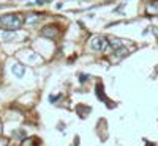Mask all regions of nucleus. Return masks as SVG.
I'll list each match as a JSON object with an SVG mask.
<instances>
[{"label":"nucleus","mask_w":158,"mask_h":146,"mask_svg":"<svg viewBox=\"0 0 158 146\" xmlns=\"http://www.w3.org/2000/svg\"><path fill=\"white\" fill-rule=\"evenodd\" d=\"M8 144V140L6 138H0V146H6Z\"/></svg>","instance_id":"6e6552de"},{"label":"nucleus","mask_w":158,"mask_h":146,"mask_svg":"<svg viewBox=\"0 0 158 146\" xmlns=\"http://www.w3.org/2000/svg\"><path fill=\"white\" fill-rule=\"evenodd\" d=\"M149 146H152V144H149Z\"/></svg>","instance_id":"1a4fd4ad"},{"label":"nucleus","mask_w":158,"mask_h":146,"mask_svg":"<svg viewBox=\"0 0 158 146\" xmlns=\"http://www.w3.org/2000/svg\"><path fill=\"white\" fill-rule=\"evenodd\" d=\"M0 38H2L3 41H13V39L16 38V35L13 32H10V30H6V32H3L2 35H0Z\"/></svg>","instance_id":"423d86ee"},{"label":"nucleus","mask_w":158,"mask_h":146,"mask_svg":"<svg viewBox=\"0 0 158 146\" xmlns=\"http://www.w3.org/2000/svg\"><path fill=\"white\" fill-rule=\"evenodd\" d=\"M41 35L44 38H49V39H56L59 36V29L54 27V25H46V27L41 30Z\"/></svg>","instance_id":"7ed1b4c3"},{"label":"nucleus","mask_w":158,"mask_h":146,"mask_svg":"<svg viewBox=\"0 0 158 146\" xmlns=\"http://www.w3.org/2000/svg\"><path fill=\"white\" fill-rule=\"evenodd\" d=\"M22 24H24V17L19 14H5L0 17V27L10 32L18 30L19 27H22Z\"/></svg>","instance_id":"f257e3e1"},{"label":"nucleus","mask_w":158,"mask_h":146,"mask_svg":"<svg viewBox=\"0 0 158 146\" xmlns=\"http://www.w3.org/2000/svg\"><path fill=\"white\" fill-rule=\"evenodd\" d=\"M21 146H40V138H36V137L25 138V140H22Z\"/></svg>","instance_id":"39448f33"},{"label":"nucleus","mask_w":158,"mask_h":146,"mask_svg":"<svg viewBox=\"0 0 158 146\" xmlns=\"http://www.w3.org/2000/svg\"><path fill=\"white\" fill-rule=\"evenodd\" d=\"M92 49L94 50H98V52H104L108 47H109V41L104 36H95L94 39H92V43H90Z\"/></svg>","instance_id":"f03ea898"},{"label":"nucleus","mask_w":158,"mask_h":146,"mask_svg":"<svg viewBox=\"0 0 158 146\" xmlns=\"http://www.w3.org/2000/svg\"><path fill=\"white\" fill-rule=\"evenodd\" d=\"M11 71H13V74H15L16 77H24V74H25V68L22 64H19V63H16V64H13V68H11Z\"/></svg>","instance_id":"20e7f679"},{"label":"nucleus","mask_w":158,"mask_h":146,"mask_svg":"<svg viewBox=\"0 0 158 146\" xmlns=\"http://www.w3.org/2000/svg\"><path fill=\"white\" fill-rule=\"evenodd\" d=\"M97 96H100V99H101L103 102H106V96H104V91H103V86H101V85L97 86Z\"/></svg>","instance_id":"0eeeda50"}]
</instances>
